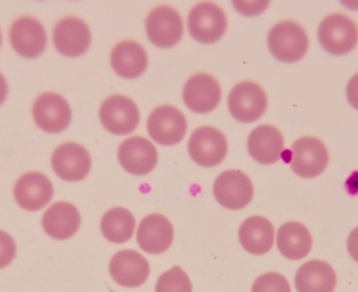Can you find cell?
Instances as JSON below:
<instances>
[{"instance_id": "1", "label": "cell", "mask_w": 358, "mask_h": 292, "mask_svg": "<svg viewBox=\"0 0 358 292\" xmlns=\"http://www.w3.org/2000/svg\"><path fill=\"white\" fill-rule=\"evenodd\" d=\"M268 48L278 60L285 63L300 61L309 48L308 36L302 25L292 20L281 21L269 31Z\"/></svg>"}, {"instance_id": "2", "label": "cell", "mask_w": 358, "mask_h": 292, "mask_svg": "<svg viewBox=\"0 0 358 292\" xmlns=\"http://www.w3.org/2000/svg\"><path fill=\"white\" fill-rule=\"evenodd\" d=\"M322 48L334 56H343L355 50L358 43V27L346 15L336 13L326 17L319 27Z\"/></svg>"}, {"instance_id": "3", "label": "cell", "mask_w": 358, "mask_h": 292, "mask_svg": "<svg viewBox=\"0 0 358 292\" xmlns=\"http://www.w3.org/2000/svg\"><path fill=\"white\" fill-rule=\"evenodd\" d=\"M227 27L225 13L214 2H199L189 10L187 27L192 37L200 43L218 41L224 35Z\"/></svg>"}, {"instance_id": "4", "label": "cell", "mask_w": 358, "mask_h": 292, "mask_svg": "<svg viewBox=\"0 0 358 292\" xmlns=\"http://www.w3.org/2000/svg\"><path fill=\"white\" fill-rule=\"evenodd\" d=\"M264 89L252 81L238 83L231 89L227 100L229 110L234 119L241 123H254L261 119L267 108Z\"/></svg>"}, {"instance_id": "5", "label": "cell", "mask_w": 358, "mask_h": 292, "mask_svg": "<svg viewBox=\"0 0 358 292\" xmlns=\"http://www.w3.org/2000/svg\"><path fill=\"white\" fill-rule=\"evenodd\" d=\"M329 163L327 147L319 138L303 136L292 145L290 166L292 171L303 178L321 175Z\"/></svg>"}, {"instance_id": "6", "label": "cell", "mask_w": 358, "mask_h": 292, "mask_svg": "<svg viewBox=\"0 0 358 292\" xmlns=\"http://www.w3.org/2000/svg\"><path fill=\"white\" fill-rule=\"evenodd\" d=\"M189 156L201 167H216L227 154V140L220 130L202 126L194 130L187 143Z\"/></svg>"}, {"instance_id": "7", "label": "cell", "mask_w": 358, "mask_h": 292, "mask_svg": "<svg viewBox=\"0 0 358 292\" xmlns=\"http://www.w3.org/2000/svg\"><path fill=\"white\" fill-rule=\"evenodd\" d=\"M100 119L105 129L115 136H127L140 123V110L128 96L115 94L109 96L101 105Z\"/></svg>"}, {"instance_id": "8", "label": "cell", "mask_w": 358, "mask_h": 292, "mask_svg": "<svg viewBox=\"0 0 358 292\" xmlns=\"http://www.w3.org/2000/svg\"><path fill=\"white\" fill-rule=\"evenodd\" d=\"M146 31L149 40L157 48H173L182 38V19L172 6H157L147 16Z\"/></svg>"}, {"instance_id": "9", "label": "cell", "mask_w": 358, "mask_h": 292, "mask_svg": "<svg viewBox=\"0 0 358 292\" xmlns=\"http://www.w3.org/2000/svg\"><path fill=\"white\" fill-rule=\"evenodd\" d=\"M36 125L48 133L64 131L71 121V109L67 101L56 92L40 94L33 105Z\"/></svg>"}, {"instance_id": "10", "label": "cell", "mask_w": 358, "mask_h": 292, "mask_svg": "<svg viewBox=\"0 0 358 292\" xmlns=\"http://www.w3.org/2000/svg\"><path fill=\"white\" fill-rule=\"evenodd\" d=\"M148 133L163 146H174L185 138L187 123L179 109L170 105L157 107L148 117Z\"/></svg>"}, {"instance_id": "11", "label": "cell", "mask_w": 358, "mask_h": 292, "mask_svg": "<svg viewBox=\"0 0 358 292\" xmlns=\"http://www.w3.org/2000/svg\"><path fill=\"white\" fill-rule=\"evenodd\" d=\"M214 195L225 209L241 210L252 201L254 187L250 177L240 170H229L217 177Z\"/></svg>"}, {"instance_id": "12", "label": "cell", "mask_w": 358, "mask_h": 292, "mask_svg": "<svg viewBox=\"0 0 358 292\" xmlns=\"http://www.w3.org/2000/svg\"><path fill=\"white\" fill-rule=\"evenodd\" d=\"M52 40L57 50L63 56L76 58L87 52L92 42V33L85 21L78 17L61 19L55 25Z\"/></svg>"}, {"instance_id": "13", "label": "cell", "mask_w": 358, "mask_h": 292, "mask_svg": "<svg viewBox=\"0 0 358 292\" xmlns=\"http://www.w3.org/2000/svg\"><path fill=\"white\" fill-rule=\"evenodd\" d=\"M10 41L17 54L23 58L33 59L43 54L48 37L39 20L34 17L22 16L10 25Z\"/></svg>"}, {"instance_id": "14", "label": "cell", "mask_w": 358, "mask_h": 292, "mask_svg": "<svg viewBox=\"0 0 358 292\" xmlns=\"http://www.w3.org/2000/svg\"><path fill=\"white\" fill-rule=\"evenodd\" d=\"M55 173L65 182H81L90 173L92 159L90 153L77 143L60 145L52 155Z\"/></svg>"}, {"instance_id": "15", "label": "cell", "mask_w": 358, "mask_h": 292, "mask_svg": "<svg viewBox=\"0 0 358 292\" xmlns=\"http://www.w3.org/2000/svg\"><path fill=\"white\" fill-rule=\"evenodd\" d=\"M54 196L52 182L39 172L23 174L14 186V198L19 207L29 212L39 211Z\"/></svg>"}, {"instance_id": "16", "label": "cell", "mask_w": 358, "mask_h": 292, "mask_svg": "<svg viewBox=\"0 0 358 292\" xmlns=\"http://www.w3.org/2000/svg\"><path fill=\"white\" fill-rule=\"evenodd\" d=\"M117 159L128 173L146 175L155 169L159 154L152 143L142 136H134L120 145Z\"/></svg>"}, {"instance_id": "17", "label": "cell", "mask_w": 358, "mask_h": 292, "mask_svg": "<svg viewBox=\"0 0 358 292\" xmlns=\"http://www.w3.org/2000/svg\"><path fill=\"white\" fill-rule=\"evenodd\" d=\"M183 102L196 113H208L217 108L221 101L218 81L208 73L192 75L183 87Z\"/></svg>"}, {"instance_id": "18", "label": "cell", "mask_w": 358, "mask_h": 292, "mask_svg": "<svg viewBox=\"0 0 358 292\" xmlns=\"http://www.w3.org/2000/svg\"><path fill=\"white\" fill-rule=\"evenodd\" d=\"M109 272L117 284L136 289L146 282L150 274V266L138 251L125 249L113 256L109 264Z\"/></svg>"}, {"instance_id": "19", "label": "cell", "mask_w": 358, "mask_h": 292, "mask_svg": "<svg viewBox=\"0 0 358 292\" xmlns=\"http://www.w3.org/2000/svg\"><path fill=\"white\" fill-rule=\"evenodd\" d=\"M174 231L171 222L161 214L147 216L138 226L136 240L143 251L159 255L169 249L173 242Z\"/></svg>"}, {"instance_id": "20", "label": "cell", "mask_w": 358, "mask_h": 292, "mask_svg": "<svg viewBox=\"0 0 358 292\" xmlns=\"http://www.w3.org/2000/svg\"><path fill=\"white\" fill-rule=\"evenodd\" d=\"M248 149L250 156L259 163L273 165L283 152V136L275 126H259L248 136Z\"/></svg>"}, {"instance_id": "21", "label": "cell", "mask_w": 358, "mask_h": 292, "mask_svg": "<svg viewBox=\"0 0 358 292\" xmlns=\"http://www.w3.org/2000/svg\"><path fill=\"white\" fill-rule=\"evenodd\" d=\"M81 216L75 205L69 203H54L46 210L42 226L46 234L55 240H66L79 231Z\"/></svg>"}, {"instance_id": "22", "label": "cell", "mask_w": 358, "mask_h": 292, "mask_svg": "<svg viewBox=\"0 0 358 292\" xmlns=\"http://www.w3.org/2000/svg\"><path fill=\"white\" fill-rule=\"evenodd\" d=\"M110 63L113 71L124 79L140 77L148 66L146 50L136 41L119 42L111 50Z\"/></svg>"}, {"instance_id": "23", "label": "cell", "mask_w": 358, "mask_h": 292, "mask_svg": "<svg viewBox=\"0 0 358 292\" xmlns=\"http://www.w3.org/2000/svg\"><path fill=\"white\" fill-rule=\"evenodd\" d=\"M275 239L273 226L266 218L252 216L240 226L239 240L243 249L252 255H264L271 251Z\"/></svg>"}, {"instance_id": "24", "label": "cell", "mask_w": 358, "mask_h": 292, "mask_svg": "<svg viewBox=\"0 0 358 292\" xmlns=\"http://www.w3.org/2000/svg\"><path fill=\"white\" fill-rule=\"evenodd\" d=\"M294 283L298 292H334L336 275L330 264L313 260L301 266Z\"/></svg>"}, {"instance_id": "25", "label": "cell", "mask_w": 358, "mask_h": 292, "mask_svg": "<svg viewBox=\"0 0 358 292\" xmlns=\"http://www.w3.org/2000/svg\"><path fill=\"white\" fill-rule=\"evenodd\" d=\"M277 245L284 257L301 260L310 253L313 238L308 228L302 224L287 222L278 231Z\"/></svg>"}, {"instance_id": "26", "label": "cell", "mask_w": 358, "mask_h": 292, "mask_svg": "<svg viewBox=\"0 0 358 292\" xmlns=\"http://www.w3.org/2000/svg\"><path fill=\"white\" fill-rule=\"evenodd\" d=\"M136 230V218L131 212L124 207L109 210L101 220L103 236L109 242L121 244L131 239Z\"/></svg>"}, {"instance_id": "27", "label": "cell", "mask_w": 358, "mask_h": 292, "mask_svg": "<svg viewBox=\"0 0 358 292\" xmlns=\"http://www.w3.org/2000/svg\"><path fill=\"white\" fill-rule=\"evenodd\" d=\"M157 292H192V283L182 268L174 266L162 275L157 283Z\"/></svg>"}, {"instance_id": "28", "label": "cell", "mask_w": 358, "mask_h": 292, "mask_svg": "<svg viewBox=\"0 0 358 292\" xmlns=\"http://www.w3.org/2000/svg\"><path fill=\"white\" fill-rule=\"evenodd\" d=\"M252 292H292L285 277L278 272H267L255 281Z\"/></svg>"}, {"instance_id": "29", "label": "cell", "mask_w": 358, "mask_h": 292, "mask_svg": "<svg viewBox=\"0 0 358 292\" xmlns=\"http://www.w3.org/2000/svg\"><path fill=\"white\" fill-rule=\"evenodd\" d=\"M16 257V243L10 234L0 230V270L8 268Z\"/></svg>"}, {"instance_id": "30", "label": "cell", "mask_w": 358, "mask_h": 292, "mask_svg": "<svg viewBox=\"0 0 358 292\" xmlns=\"http://www.w3.org/2000/svg\"><path fill=\"white\" fill-rule=\"evenodd\" d=\"M347 98L349 103L358 110V73L351 78L347 85Z\"/></svg>"}, {"instance_id": "31", "label": "cell", "mask_w": 358, "mask_h": 292, "mask_svg": "<svg viewBox=\"0 0 358 292\" xmlns=\"http://www.w3.org/2000/svg\"><path fill=\"white\" fill-rule=\"evenodd\" d=\"M347 244H348V251L351 257L358 262V226L349 235Z\"/></svg>"}, {"instance_id": "32", "label": "cell", "mask_w": 358, "mask_h": 292, "mask_svg": "<svg viewBox=\"0 0 358 292\" xmlns=\"http://www.w3.org/2000/svg\"><path fill=\"white\" fill-rule=\"evenodd\" d=\"M8 86L3 75L0 73V105L3 104L8 96Z\"/></svg>"}, {"instance_id": "33", "label": "cell", "mask_w": 358, "mask_h": 292, "mask_svg": "<svg viewBox=\"0 0 358 292\" xmlns=\"http://www.w3.org/2000/svg\"><path fill=\"white\" fill-rule=\"evenodd\" d=\"M1 39H2L1 31H0V45H1Z\"/></svg>"}]
</instances>
